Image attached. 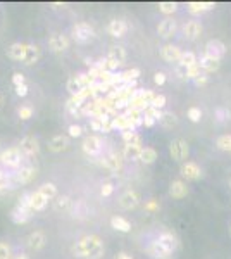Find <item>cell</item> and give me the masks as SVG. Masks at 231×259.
<instances>
[{
  "instance_id": "6da1fadb",
  "label": "cell",
  "mask_w": 231,
  "mask_h": 259,
  "mask_svg": "<svg viewBox=\"0 0 231 259\" xmlns=\"http://www.w3.org/2000/svg\"><path fill=\"white\" fill-rule=\"evenodd\" d=\"M73 254L79 259H100L104 256V242L99 235H85L73 246Z\"/></svg>"
},
{
  "instance_id": "7a4b0ae2",
  "label": "cell",
  "mask_w": 231,
  "mask_h": 259,
  "mask_svg": "<svg viewBox=\"0 0 231 259\" xmlns=\"http://www.w3.org/2000/svg\"><path fill=\"white\" fill-rule=\"evenodd\" d=\"M178 249V239L171 232H162L147 246V254L154 259H166Z\"/></svg>"
},
{
  "instance_id": "3957f363",
  "label": "cell",
  "mask_w": 231,
  "mask_h": 259,
  "mask_svg": "<svg viewBox=\"0 0 231 259\" xmlns=\"http://www.w3.org/2000/svg\"><path fill=\"white\" fill-rule=\"evenodd\" d=\"M93 83H97V82L88 75V73H79V75H74L67 80L66 86H67V92H69L71 97H73V95H78L79 92H83L85 88H90Z\"/></svg>"
},
{
  "instance_id": "277c9868",
  "label": "cell",
  "mask_w": 231,
  "mask_h": 259,
  "mask_svg": "<svg viewBox=\"0 0 231 259\" xmlns=\"http://www.w3.org/2000/svg\"><path fill=\"white\" fill-rule=\"evenodd\" d=\"M188 154H190V147L183 138H174V140L169 144V156H171L173 161L176 163L186 161Z\"/></svg>"
},
{
  "instance_id": "5b68a950",
  "label": "cell",
  "mask_w": 231,
  "mask_h": 259,
  "mask_svg": "<svg viewBox=\"0 0 231 259\" xmlns=\"http://www.w3.org/2000/svg\"><path fill=\"white\" fill-rule=\"evenodd\" d=\"M155 93L152 90H135V95L129 100V107L140 109V111H145L147 107H150Z\"/></svg>"
},
{
  "instance_id": "8992f818",
  "label": "cell",
  "mask_w": 231,
  "mask_h": 259,
  "mask_svg": "<svg viewBox=\"0 0 231 259\" xmlns=\"http://www.w3.org/2000/svg\"><path fill=\"white\" fill-rule=\"evenodd\" d=\"M0 163L9 168H19L21 163H23V152H21L19 147L5 149V151H2V154H0Z\"/></svg>"
},
{
  "instance_id": "52a82bcc",
  "label": "cell",
  "mask_w": 231,
  "mask_h": 259,
  "mask_svg": "<svg viewBox=\"0 0 231 259\" xmlns=\"http://www.w3.org/2000/svg\"><path fill=\"white\" fill-rule=\"evenodd\" d=\"M73 38L76 40L78 43H86L95 38V30H93L88 23L81 21V23H76L73 26Z\"/></svg>"
},
{
  "instance_id": "ba28073f",
  "label": "cell",
  "mask_w": 231,
  "mask_h": 259,
  "mask_svg": "<svg viewBox=\"0 0 231 259\" xmlns=\"http://www.w3.org/2000/svg\"><path fill=\"white\" fill-rule=\"evenodd\" d=\"M33 213H35V211L31 209L30 206H24V204L17 202V206L14 207L12 211H10V220H12L16 225H24V223H28V221L31 220Z\"/></svg>"
},
{
  "instance_id": "9c48e42d",
  "label": "cell",
  "mask_w": 231,
  "mask_h": 259,
  "mask_svg": "<svg viewBox=\"0 0 231 259\" xmlns=\"http://www.w3.org/2000/svg\"><path fill=\"white\" fill-rule=\"evenodd\" d=\"M81 147L86 156L95 158V156H99L100 152H102V140H100V137H97V135H88V137L83 140Z\"/></svg>"
},
{
  "instance_id": "30bf717a",
  "label": "cell",
  "mask_w": 231,
  "mask_h": 259,
  "mask_svg": "<svg viewBox=\"0 0 231 259\" xmlns=\"http://www.w3.org/2000/svg\"><path fill=\"white\" fill-rule=\"evenodd\" d=\"M176 31H178V24H176V21L171 19V17H166V19H162L161 23H159V26H157L159 36H161V38H164V40L173 38V36L176 35Z\"/></svg>"
},
{
  "instance_id": "8fae6325",
  "label": "cell",
  "mask_w": 231,
  "mask_h": 259,
  "mask_svg": "<svg viewBox=\"0 0 231 259\" xmlns=\"http://www.w3.org/2000/svg\"><path fill=\"white\" fill-rule=\"evenodd\" d=\"M207 56L214 57V59H223V56L226 54V45L221 42V40H209L207 43H205V52Z\"/></svg>"
},
{
  "instance_id": "7c38bea8",
  "label": "cell",
  "mask_w": 231,
  "mask_h": 259,
  "mask_svg": "<svg viewBox=\"0 0 231 259\" xmlns=\"http://www.w3.org/2000/svg\"><path fill=\"white\" fill-rule=\"evenodd\" d=\"M183 56V50L179 49L178 45H173V43H168L161 49V57L166 61V63H179Z\"/></svg>"
},
{
  "instance_id": "4fadbf2b",
  "label": "cell",
  "mask_w": 231,
  "mask_h": 259,
  "mask_svg": "<svg viewBox=\"0 0 231 259\" xmlns=\"http://www.w3.org/2000/svg\"><path fill=\"white\" fill-rule=\"evenodd\" d=\"M49 47L52 52H64V50L69 49V40H67L66 35L62 33H54L52 36L49 38Z\"/></svg>"
},
{
  "instance_id": "5bb4252c",
  "label": "cell",
  "mask_w": 231,
  "mask_h": 259,
  "mask_svg": "<svg viewBox=\"0 0 231 259\" xmlns=\"http://www.w3.org/2000/svg\"><path fill=\"white\" fill-rule=\"evenodd\" d=\"M19 149H21V152H23V156L33 158V156H37L38 152H40L38 140L35 137H31V135H28V137H24L23 140H21Z\"/></svg>"
},
{
  "instance_id": "9a60e30c",
  "label": "cell",
  "mask_w": 231,
  "mask_h": 259,
  "mask_svg": "<svg viewBox=\"0 0 231 259\" xmlns=\"http://www.w3.org/2000/svg\"><path fill=\"white\" fill-rule=\"evenodd\" d=\"M181 31H183V35H185V38L186 40H197L198 36L202 35V31H204V26H202V23L200 21H186L185 24H183V28H181Z\"/></svg>"
},
{
  "instance_id": "2e32d148",
  "label": "cell",
  "mask_w": 231,
  "mask_h": 259,
  "mask_svg": "<svg viewBox=\"0 0 231 259\" xmlns=\"http://www.w3.org/2000/svg\"><path fill=\"white\" fill-rule=\"evenodd\" d=\"M45 244H47V237H45V233L40 232V230L31 232L26 239V246H28V249H31V251H42L43 247H45Z\"/></svg>"
},
{
  "instance_id": "e0dca14e",
  "label": "cell",
  "mask_w": 231,
  "mask_h": 259,
  "mask_svg": "<svg viewBox=\"0 0 231 259\" xmlns=\"http://www.w3.org/2000/svg\"><path fill=\"white\" fill-rule=\"evenodd\" d=\"M140 204V195L136 194L135 190H126L124 194L119 197V206L126 211H131L135 209L136 206Z\"/></svg>"
},
{
  "instance_id": "ac0fdd59",
  "label": "cell",
  "mask_w": 231,
  "mask_h": 259,
  "mask_svg": "<svg viewBox=\"0 0 231 259\" xmlns=\"http://www.w3.org/2000/svg\"><path fill=\"white\" fill-rule=\"evenodd\" d=\"M181 174L186 178V180L197 181V180H200L202 178V170H200V166H198L197 163L186 161V163H183V166H181Z\"/></svg>"
},
{
  "instance_id": "d6986e66",
  "label": "cell",
  "mask_w": 231,
  "mask_h": 259,
  "mask_svg": "<svg viewBox=\"0 0 231 259\" xmlns=\"http://www.w3.org/2000/svg\"><path fill=\"white\" fill-rule=\"evenodd\" d=\"M26 50H28V43H21L16 42L7 49V56L12 61H17V63H23L24 57H26Z\"/></svg>"
},
{
  "instance_id": "ffe728a7",
  "label": "cell",
  "mask_w": 231,
  "mask_h": 259,
  "mask_svg": "<svg viewBox=\"0 0 231 259\" xmlns=\"http://www.w3.org/2000/svg\"><path fill=\"white\" fill-rule=\"evenodd\" d=\"M169 195H171L173 199H176V200L185 199V197L188 195V187H186V183L183 180L171 181V185H169Z\"/></svg>"
},
{
  "instance_id": "44dd1931",
  "label": "cell",
  "mask_w": 231,
  "mask_h": 259,
  "mask_svg": "<svg viewBox=\"0 0 231 259\" xmlns=\"http://www.w3.org/2000/svg\"><path fill=\"white\" fill-rule=\"evenodd\" d=\"M135 128H136V125L124 114V112L113 118V130H119L122 133V131H129V130H135Z\"/></svg>"
},
{
  "instance_id": "7402d4cb",
  "label": "cell",
  "mask_w": 231,
  "mask_h": 259,
  "mask_svg": "<svg viewBox=\"0 0 231 259\" xmlns=\"http://www.w3.org/2000/svg\"><path fill=\"white\" fill-rule=\"evenodd\" d=\"M102 164L111 171H119L122 168V156L117 152H109L102 158Z\"/></svg>"
},
{
  "instance_id": "603a6c76",
  "label": "cell",
  "mask_w": 231,
  "mask_h": 259,
  "mask_svg": "<svg viewBox=\"0 0 231 259\" xmlns=\"http://www.w3.org/2000/svg\"><path fill=\"white\" fill-rule=\"evenodd\" d=\"M107 31H109V35L114 36V38H122V36L128 33V24L122 19H113L109 23V26H107Z\"/></svg>"
},
{
  "instance_id": "cb8c5ba5",
  "label": "cell",
  "mask_w": 231,
  "mask_h": 259,
  "mask_svg": "<svg viewBox=\"0 0 231 259\" xmlns=\"http://www.w3.org/2000/svg\"><path fill=\"white\" fill-rule=\"evenodd\" d=\"M67 147H69V137L67 135H56L49 142V149L52 152H62Z\"/></svg>"
},
{
  "instance_id": "d4e9b609",
  "label": "cell",
  "mask_w": 231,
  "mask_h": 259,
  "mask_svg": "<svg viewBox=\"0 0 231 259\" xmlns=\"http://www.w3.org/2000/svg\"><path fill=\"white\" fill-rule=\"evenodd\" d=\"M198 63H200V68L204 73H216L219 68H221V61L219 59H214V57L207 56V54H204V56L198 59Z\"/></svg>"
},
{
  "instance_id": "484cf974",
  "label": "cell",
  "mask_w": 231,
  "mask_h": 259,
  "mask_svg": "<svg viewBox=\"0 0 231 259\" xmlns=\"http://www.w3.org/2000/svg\"><path fill=\"white\" fill-rule=\"evenodd\" d=\"M35 173H37V170L33 166H21L16 171V181L21 185H28L35 178Z\"/></svg>"
},
{
  "instance_id": "4316f807",
  "label": "cell",
  "mask_w": 231,
  "mask_h": 259,
  "mask_svg": "<svg viewBox=\"0 0 231 259\" xmlns=\"http://www.w3.org/2000/svg\"><path fill=\"white\" fill-rule=\"evenodd\" d=\"M216 7L214 2H188L186 3V10L193 16H198V14L209 12Z\"/></svg>"
},
{
  "instance_id": "83f0119b",
  "label": "cell",
  "mask_w": 231,
  "mask_h": 259,
  "mask_svg": "<svg viewBox=\"0 0 231 259\" xmlns=\"http://www.w3.org/2000/svg\"><path fill=\"white\" fill-rule=\"evenodd\" d=\"M142 151H143V144H126L124 149H122V158L129 159V161H135V159H140Z\"/></svg>"
},
{
  "instance_id": "f1b7e54d",
  "label": "cell",
  "mask_w": 231,
  "mask_h": 259,
  "mask_svg": "<svg viewBox=\"0 0 231 259\" xmlns=\"http://www.w3.org/2000/svg\"><path fill=\"white\" fill-rule=\"evenodd\" d=\"M107 59L113 61V63H116L117 66H122L126 63V50H124V47H121V45L111 47L109 54H107Z\"/></svg>"
},
{
  "instance_id": "f546056e",
  "label": "cell",
  "mask_w": 231,
  "mask_h": 259,
  "mask_svg": "<svg viewBox=\"0 0 231 259\" xmlns=\"http://www.w3.org/2000/svg\"><path fill=\"white\" fill-rule=\"evenodd\" d=\"M47 204H49V199L47 197H43L40 192H31V195H30V206H31V209L37 213V211H43L47 207Z\"/></svg>"
},
{
  "instance_id": "4dcf8cb0",
  "label": "cell",
  "mask_w": 231,
  "mask_h": 259,
  "mask_svg": "<svg viewBox=\"0 0 231 259\" xmlns=\"http://www.w3.org/2000/svg\"><path fill=\"white\" fill-rule=\"evenodd\" d=\"M40 59V47L33 45V43H28V50H26V57H24L23 64L24 66H33L37 64Z\"/></svg>"
},
{
  "instance_id": "1f68e13d",
  "label": "cell",
  "mask_w": 231,
  "mask_h": 259,
  "mask_svg": "<svg viewBox=\"0 0 231 259\" xmlns=\"http://www.w3.org/2000/svg\"><path fill=\"white\" fill-rule=\"evenodd\" d=\"M111 227H113L114 230H117V232L121 233H128L131 232V223H129L126 218L122 216H113L111 218Z\"/></svg>"
},
{
  "instance_id": "d6a6232c",
  "label": "cell",
  "mask_w": 231,
  "mask_h": 259,
  "mask_svg": "<svg viewBox=\"0 0 231 259\" xmlns=\"http://www.w3.org/2000/svg\"><path fill=\"white\" fill-rule=\"evenodd\" d=\"M140 76V69L138 68H131V69H126V71L119 73V78H121V83L126 85V83H133L136 82V78Z\"/></svg>"
},
{
  "instance_id": "836d02e7",
  "label": "cell",
  "mask_w": 231,
  "mask_h": 259,
  "mask_svg": "<svg viewBox=\"0 0 231 259\" xmlns=\"http://www.w3.org/2000/svg\"><path fill=\"white\" fill-rule=\"evenodd\" d=\"M157 158H159V154L154 147H143L142 154H140V161L143 164H154L157 161Z\"/></svg>"
},
{
  "instance_id": "e575fe53",
  "label": "cell",
  "mask_w": 231,
  "mask_h": 259,
  "mask_svg": "<svg viewBox=\"0 0 231 259\" xmlns=\"http://www.w3.org/2000/svg\"><path fill=\"white\" fill-rule=\"evenodd\" d=\"M159 123H161V126H164V128H173V126L178 125V118H176L174 112L162 111V116L161 119H159Z\"/></svg>"
},
{
  "instance_id": "d590c367",
  "label": "cell",
  "mask_w": 231,
  "mask_h": 259,
  "mask_svg": "<svg viewBox=\"0 0 231 259\" xmlns=\"http://www.w3.org/2000/svg\"><path fill=\"white\" fill-rule=\"evenodd\" d=\"M216 147L219 149V151L223 152H230L231 154V135H221V137H218V140H216Z\"/></svg>"
},
{
  "instance_id": "8d00e7d4",
  "label": "cell",
  "mask_w": 231,
  "mask_h": 259,
  "mask_svg": "<svg viewBox=\"0 0 231 259\" xmlns=\"http://www.w3.org/2000/svg\"><path fill=\"white\" fill-rule=\"evenodd\" d=\"M38 192L42 194L43 197H47L49 200H52L54 197L57 195V187L54 183H43L42 187L38 188Z\"/></svg>"
},
{
  "instance_id": "74e56055",
  "label": "cell",
  "mask_w": 231,
  "mask_h": 259,
  "mask_svg": "<svg viewBox=\"0 0 231 259\" xmlns=\"http://www.w3.org/2000/svg\"><path fill=\"white\" fill-rule=\"evenodd\" d=\"M122 140H124V145L126 144H142V137L136 133L135 130H129V131H122L121 133Z\"/></svg>"
},
{
  "instance_id": "f35d334b",
  "label": "cell",
  "mask_w": 231,
  "mask_h": 259,
  "mask_svg": "<svg viewBox=\"0 0 231 259\" xmlns=\"http://www.w3.org/2000/svg\"><path fill=\"white\" fill-rule=\"evenodd\" d=\"M197 63H198V59L193 52H183V56H181V59H179L178 64L185 66V68H192V66L197 64Z\"/></svg>"
},
{
  "instance_id": "ab89813d",
  "label": "cell",
  "mask_w": 231,
  "mask_h": 259,
  "mask_svg": "<svg viewBox=\"0 0 231 259\" xmlns=\"http://www.w3.org/2000/svg\"><path fill=\"white\" fill-rule=\"evenodd\" d=\"M159 10L162 14H174L178 10V3L176 2H159Z\"/></svg>"
},
{
  "instance_id": "60d3db41",
  "label": "cell",
  "mask_w": 231,
  "mask_h": 259,
  "mask_svg": "<svg viewBox=\"0 0 231 259\" xmlns=\"http://www.w3.org/2000/svg\"><path fill=\"white\" fill-rule=\"evenodd\" d=\"M17 116H19L23 121H28V119L33 118V107H31V105H21V107L17 109Z\"/></svg>"
},
{
  "instance_id": "b9f144b4",
  "label": "cell",
  "mask_w": 231,
  "mask_h": 259,
  "mask_svg": "<svg viewBox=\"0 0 231 259\" xmlns=\"http://www.w3.org/2000/svg\"><path fill=\"white\" fill-rule=\"evenodd\" d=\"M186 116H188V119L192 123H200V119H202V111H200V107H190L188 109V112H186Z\"/></svg>"
},
{
  "instance_id": "7bdbcfd3",
  "label": "cell",
  "mask_w": 231,
  "mask_h": 259,
  "mask_svg": "<svg viewBox=\"0 0 231 259\" xmlns=\"http://www.w3.org/2000/svg\"><path fill=\"white\" fill-rule=\"evenodd\" d=\"M166 102H168V98H166V95H162V93H155V97H154V100H152V107L155 109H159V111H162L164 109V105H166Z\"/></svg>"
},
{
  "instance_id": "ee69618b",
  "label": "cell",
  "mask_w": 231,
  "mask_h": 259,
  "mask_svg": "<svg viewBox=\"0 0 231 259\" xmlns=\"http://www.w3.org/2000/svg\"><path fill=\"white\" fill-rule=\"evenodd\" d=\"M12 253H10V246L7 242H0V259H12Z\"/></svg>"
},
{
  "instance_id": "f6af8a7d",
  "label": "cell",
  "mask_w": 231,
  "mask_h": 259,
  "mask_svg": "<svg viewBox=\"0 0 231 259\" xmlns=\"http://www.w3.org/2000/svg\"><path fill=\"white\" fill-rule=\"evenodd\" d=\"M71 206V200H69V197H66V195H62V197H59V199L56 200V209L57 211H60V209H67V207Z\"/></svg>"
},
{
  "instance_id": "bcb514c9",
  "label": "cell",
  "mask_w": 231,
  "mask_h": 259,
  "mask_svg": "<svg viewBox=\"0 0 231 259\" xmlns=\"http://www.w3.org/2000/svg\"><path fill=\"white\" fill-rule=\"evenodd\" d=\"M159 207H161V204H159V200H155V199H150L149 202L145 204L147 213H155V211H159Z\"/></svg>"
},
{
  "instance_id": "7dc6e473",
  "label": "cell",
  "mask_w": 231,
  "mask_h": 259,
  "mask_svg": "<svg viewBox=\"0 0 231 259\" xmlns=\"http://www.w3.org/2000/svg\"><path fill=\"white\" fill-rule=\"evenodd\" d=\"M26 83V80H24V75H21V73H14L12 75V85L14 86H21Z\"/></svg>"
},
{
  "instance_id": "c3c4849f",
  "label": "cell",
  "mask_w": 231,
  "mask_h": 259,
  "mask_svg": "<svg viewBox=\"0 0 231 259\" xmlns=\"http://www.w3.org/2000/svg\"><path fill=\"white\" fill-rule=\"evenodd\" d=\"M113 192H114V185L113 183H104L100 194H102L104 197H109V195H113Z\"/></svg>"
},
{
  "instance_id": "681fc988",
  "label": "cell",
  "mask_w": 231,
  "mask_h": 259,
  "mask_svg": "<svg viewBox=\"0 0 231 259\" xmlns=\"http://www.w3.org/2000/svg\"><path fill=\"white\" fill-rule=\"evenodd\" d=\"M81 133H83V128L79 125H71L69 126V137H81Z\"/></svg>"
},
{
  "instance_id": "f907efd6",
  "label": "cell",
  "mask_w": 231,
  "mask_h": 259,
  "mask_svg": "<svg viewBox=\"0 0 231 259\" xmlns=\"http://www.w3.org/2000/svg\"><path fill=\"white\" fill-rule=\"evenodd\" d=\"M9 176H7L3 171H0V190H5L7 187H9Z\"/></svg>"
},
{
  "instance_id": "816d5d0a",
  "label": "cell",
  "mask_w": 231,
  "mask_h": 259,
  "mask_svg": "<svg viewBox=\"0 0 231 259\" xmlns=\"http://www.w3.org/2000/svg\"><path fill=\"white\" fill-rule=\"evenodd\" d=\"M28 92H30V88H28L26 83H24V85H21V86H16V95L17 97H26Z\"/></svg>"
},
{
  "instance_id": "f5cc1de1",
  "label": "cell",
  "mask_w": 231,
  "mask_h": 259,
  "mask_svg": "<svg viewBox=\"0 0 231 259\" xmlns=\"http://www.w3.org/2000/svg\"><path fill=\"white\" fill-rule=\"evenodd\" d=\"M154 83H155V85H159V86L164 85V83H166V75H164V73H155V75H154Z\"/></svg>"
},
{
  "instance_id": "db71d44e",
  "label": "cell",
  "mask_w": 231,
  "mask_h": 259,
  "mask_svg": "<svg viewBox=\"0 0 231 259\" xmlns=\"http://www.w3.org/2000/svg\"><path fill=\"white\" fill-rule=\"evenodd\" d=\"M155 123H157V119H155V118H152V116H145V114H143V126L150 128V126H154Z\"/></svg>"
},
{
  "instance_id": "11a10c76",
  "label": "cell",
  "mask_w": 231,
  "mask_h": 259,
  "mask_svg": "<svg viewBox=\"0 0 231 259\" xmlns=\"http://www.w3.org/2000/svg\"><path fill=\"white\" fill-rule=\"evenodd\" d=\"M207 82H209V76H207V73H202V75L198 76L197 80H195V83H197L198 86H204Z\"/></svg>"
},
{
  "instance_id": "9f6ffc18",
  "label": "cell",
  "mask_w": 231,
  "mask_h": 259,
  "mask_svg": "<svg viewBox=\"0 0 231 259\" xmlns=\"http://www.w3.org/2000/svg\"><path fill=\"white\" fill-rule=\"evenodd\" d=\"M216 114L219 116V118H218L219 121H223V119H225V118H228V112H226L225 109H221V107H219L218 111H216Z\"/></svg>"
},
{
  "instance_id": "6f0895ef",
  "label": "cell",
  "mask_w": 231,
  "mask_h": 259,
  "mask_svg": "<svg viewBox=\"0 0 231 259\" xmlns=\"http://www.w3.org/2000/svg\"><path fill=\"white\" fill-rule=\"evenodd\" d=\"M113 259H133L129 254H126V253H117Z\"/></svg>"
},
{
  "instance_id": "680465c9",
  "label": "cell",
  "mask_w": 231,
  "mask_h": 259,
  "mask_svg": "<svg viewBox=\"0 0 231 259\" xmlns=\"http://www.w3.org/2000/svg\"><path fill=\"white\" fill-rule=\"evenodd\" d=\"M12 259H30V256H28V254H16Z\"/></svg>"
},
{
  "instance_id": "91938a15",
  "label": "cell",
  "mask_w": 231,
  "mask_h": 259,
  "mask_svg": "<svg viewBox=\"0 0 231 259\" xmlns=\"http://www.w3.org/2000/svg\"><path fill=\"white\" fill-rule=\"evenodd\" d=\"M0 104H2V97H0Z\"/></svg>"
},
{
  "instance_id": "94428289",
  "label": "cell",
  "mask_w": 231,
  "mask_h": 259,
  "mask_svg": "<svg viewBox=\"0 0 231 259\" xmlns=\"http://www.w3.org/2000/svg\"><path fill=\"white\" fill-rule=\"evenodd\" d=\"M230 187H231V178H230Z\"/></svg>"
},
{
  "instance_id": "6125c7cd",
  "label": "cell",
  "mask_w": 231,
  "mask_h": 259,
  "mask_svg": "<svg viewBox=\"0 0 231 259\" xmlns=\"http://www.w3.org/2000/svg\"><path fill=\"white\" fill-rule=\"evenodd\" d=\"M230 235H231V227H230Z\"/></svg>"
}]
</instances>
